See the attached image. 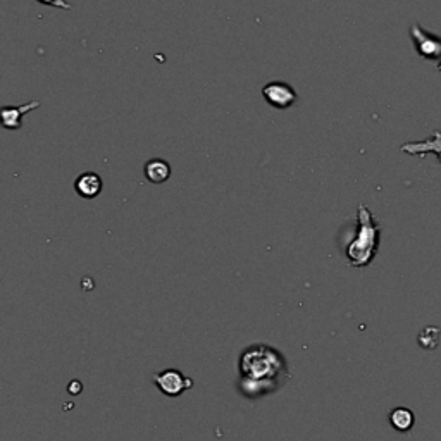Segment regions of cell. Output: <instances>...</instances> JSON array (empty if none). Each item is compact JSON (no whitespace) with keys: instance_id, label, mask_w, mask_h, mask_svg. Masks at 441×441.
Wrapping results in <instances>:
<instances>
[{"instance_id":"obj_12","label":"cell","mask_w":441,"mask_h":441,"mask_svg":"<svg viewBox=\"0 0 441 441\" xmlns=\"http://www.w3.org/2000/svg\"><path fill=\"white\" fill-rule=\"evenodd\" d=\"M81 389H83V384L78 380H73L68 386V392L71 393V395H80Z\"/></svg>"},{"instance_id":"obj_10","label":"cell","mask_w":441,"mask_h":441,"mask_svg":"<svg viewBox=\"0 0 441 441\" xmlns=\"http://www.w3.org/2000/svg\"><path fill=\"white\" fill-rule=\"evenodd\" d=\"M440 336H441V328L438 326H426L417 336V341L423 348L426 350H435L440 343Z\"/></svg>"},{"instance_id":"obj_5","label":"cell","mask_w":441,"mask_h":441,"mask_svg":"<svg viewBox=\"0 0 441 441\" xmlns=\"http://www.w3.org/2000/svg\"><path fill=\"white\" fill-rule=\"evenodd\" d=\"M412 38L416 42L417 52L423 55L424 59H438L441 55V40L435 35L426 33L423 28L413 25Z\"/></svg>"},{"instance_id":"obj_9","label":"cell","mask_w":441,"mask_h":441,"mask_svg":"<svg viewBox=\"0 0 441 441\" xmlns=\"http://www.w3.org/2000/svg\"><path fill=\"white\" fill-rule=\"evenodd\" d=\"M145 176L151 183L160 184L169 180L171 176V165H169L163 159H152L145 164Z\"/></svg>"},{"instance_id":"obj_7","label":"cell","mask_w":441,"mask_h":441,"mask_svg":"<svg viewBox=\"0 0 441 441\" xmlns=\"http://www.w3.org/2000/svg\"><path fill=\"white\" fill-rule=\"evenodd\" d=\"M102 187H104V184H102V178L92 171L83 172V175L78 176L76 181H74V190H76V193L81 199L86 200H92L100 195Z\"/></svg>"},{"instance_id":"obj_2","label":"cell","mask_w":441,"mask_h":441,"mask_svg":"<svg viewBox=\"0 0 441 441\" xmlns=\"http://www.w3.org/2000/svg\"><path fill=\"white\" fill-rule=\"evenodd\" d=\"M381 228L365 206H358L357 211V231L355 238L346 245V261L352 267L362 269L374 261L380 248Z\"/></svg>"},{"instance_id":"obj_11","label":"cell","mask_w":441,"mask_h":441,"mask_svg":"<svg viewBox=\"0 0 441 441\" xmlns=\"http://www.w3.org/2000/svg\"><path fill=\"white\" fill-rule=\"evenodd\" d=\"M37 2L43 4V6H49V7H55V9H64V11H71V4L66 2V0H37Z\"/></svg>"},{"instance_id":"obj_6","label":"cell","mask_w":441,"mask_h":441,"mask_svg":"<svg viewBox=\"0 0 441 441\" xmlns=\"http://www.w3.org/2000/svg\"><path fill=\"white\" fill-rule=\"evenodd\" d=\"M40 100H31L28 104L21 105V107H14V105H4L2 107V126L6 129H21L23 126V116L31 110L40 107Z\"/></svg>"},{"instance_id":"obj_4","label":"cell","mask_w":441,"mask_h":441,"mask_svg":"<svg viewBox=\"0 0 441 441\" xmlns=\"http://www.w3.org/2000/svg\"><path fill=\"white\" fill-rule=\"evenodd\" d=\"M262 97L267 104L276 109H288L297 102L298 93L290 83L271 81L262 88Z\"/></svg>"},{"instance_id":"obj_8","label":"cell","mask_w":441,"mask_h":441,"mask_svg":"<svg viewBox=\"0 0 441 441\" xmlns=\"http://www.w3.org/2000/svg\"><path fill=\"white\" fill-rule=\"evenodd\" d=\"M388 419H389V424H392V428L400 433L411 431V429L413 428V424H416V416H413V412L407 407L392 408V411H389Z\"/></svg>"},{"instance_id":"obj_1","label":"cell","mask_w":441,"mask_h":441,"mask_svg":"<svg viewBox=\"0 0 441 441\" xmlns=\"http://www.w3.org/2000/svg\"><path fill=\"white\" fill-rule=\"evenodd\" d=\"M240 392L247 399H259L278 389L281 377L288 376V364L279 350L266 343L245 348L238 360Z\"/></svg>"},{"instance_id":"obj_3","label":"cell","mask_w":441,"mask_h":441,"mask_svg":"<svg viewBox=\"0 0 441 441\" xmlns=\"http://www.w3.org/2000/svg\"><path fill=\"white\" fill-rule=\"evenodd\" d=\"M152 381L157 389L169 399H178L184 392L193 388L192 377L184 376L178 369H165V371L153 374Z\"/></svg>"}]
</instances>
